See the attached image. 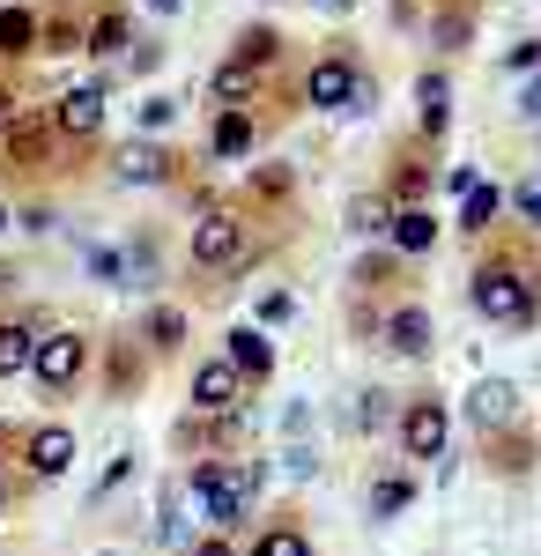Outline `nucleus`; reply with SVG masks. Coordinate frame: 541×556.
Here are the masks:
<instances>
[{
  "mask_svg": "<svg viewBox=\"0 0 541 556\" xmlns=\"http://www.w3.org/2000/svg\"><path fill=\"white\" fill-rule=\"evenodd\" d=\"M149 8H156V15H178V8H186V0H149Z\"/></svg>",
  "mask_w": 541,
  "mask_h": 556,
  "instance_id": "nucleus-38",
  "label": "nucleus"
},
{
  "mask_svg": "<svg viewBox=\"0 0 541 556\" xmlns=\"http://www.w3.org/2000/svg\"><path fill=\"white\" fill-rule=\"evenodd\" d=\"M45 119H52V134H60V141H97V134H104V83L60 89Z\"/></svg>",
  "mask_w": 541,
  "mask_h": 556,
  "instance_id": "nucleus-6",
  "label": "nucleus"
},
{
  "mask_svg": "<svg viewBox=\"0 0 541 556\" xmlns=\"http://www.w3.org/2000/svg\"><path fill=\"white\" fill-rule=\"evenodd\" d=\"M30 349H38V334H30L23 319H0V379L30 371Z\"/></svg>",
  "mask_w": 541,
  "mask_h": 556,
  "instance_id": "nucleus-22",
  "label": "nucleus"
},
{
  "mask_svg": "<svg viewBox=\"0 0 541 556\" xmlns=\"http://www.w3.org/2000/svg\"><path fill=\"white\" fill-rule=\"evenodd\" d=\"M408 497H416V482H408V475H378V482H372V519H393Z\"/></svg>",
  "mask_w": 541,
  "mask_h": 556,
  "instance_id": "nucleus-25",
  "label": "nucleus"
},
{
  "mask_svg": "<svg viewBox=\"0 0 541 556\" xmlns=\"http://www.w3.org/2000/svg\"><path fill=\"white\" fill-rule=\"evenodd\" d=\"M512 67H541V38H519V45H512Z\"/></svg>",
  "mask_w": 541,
  "mask_h": 556,
  "instance_id": "nucleus-35",
  "label": "nucleus"
},
{
  "mask_svg": "<svg viewBox=\"0 0 541 556\" xmlns=\"http://www.w3.org/2000/svg\"><path fill=\"white\" fill-rule=\"evenodd\" d=\"M349 223H356V230H372V238H386V223H393L386 193H372V201H349Z\"/></svg>",
  "mask_w": 541,
  "mask_h": 556,
  "instance_id": "nucleus-29",
  "label": "nucleus"
},
{
  "mask_svg": "<svg viewBox=\"0 0 541 556\" xmlns=\"http://www.w3.org/2000/svg\"><path fill=\"white\" fill-rule=\"evenodd\" d=\"M252 141H260L252 104H215V127H209V156H215V164H238V156H252Z\"/></svg>",
  "mask_w": 541,
  "mask_h": 556,
  "instance_id": "nucleus-9",
  "label": "nucleus"
},
{
  "mask_svg": "<svg viewBox=\"0 0 541 556\" xmlns=\"http://www.w3.org/2000/svg\"><path fill=\"white\" fill-rule=\"evenodd\" d=\"M445 127H453V83L445 75H416V134L445 141Z\"/></svg>",
  "mask_w": 541,
  "mask_h": 556,
  "instance_id": "nucleus-16",
  "label": "nucleus"
},
{
  "mask_svg": "<svg viewBox=\"0 0 541 556\" xmlns=\"http://www.w3.org/2000/svg\"><path fill=\"white\" fill-rule=\"evenodd\" d=\"M230 60H246V67H260V75H267V67H275V60H282V30H267V23H260V30H246V38H238V52H230Z\"/></svg>",
  "mask_w": 541,
  "mask_h": 556,
  "instance_id": "nucleus-24",
  "label": "nucleus"
},
{
  "mask_svg": "<svg viewBox=\"0 0 541 556\" xmlns=\"http://www.w3.org/2000/svg\"><path fill=\"white\" fill-rule=\"evenodd\" d=\"M467 424L475 430L519 424V393H512V379H475V393H467Z\"/></svg>",
  "mask_w": 541,
  "mask_h": 556,
  "instance_id": "nucleus-13",
  "label": "nucleus"
},
{
  "mask_svg": "<svg viewBox=\"0 0 541 556\" xmlns=\"http://www.w3.org/2000/svg\"><path fill=\"white\" fill-rule=\"evenodd\" d=\"M38 52H83V23L60 8V15H38Z\"/></svg>",
  "mask_w": 541,
  "mask_h": 556,
  "instance_id": "nucleus-23",
  "label": "nucleus"
},
{
  "mask_svg": "<svg viewBox=\"0 0 541 556\" xmlns=\"http://www.w3.org/2000/svg\"><path fill=\"white\" fill-rule=\"evenodd\" d=\"M8 119H15V97H8V83H0V127H8Z\"/></svg>",
  "mask_w": 541,
  "mask_h": 556,
  "instance_id": "nucleus-37",
  "label": "nucleus"
},
{
  "mask_svg": "<svg viewBox=\"0 0 541 556\" xmlns=\"http://www.w3.org/2000/svg\"><path fill=\"white\" fill-rule=\"evenodd\" d=\"M260 482H267L260 460H201V468H193V505L209 513L215 534H230V527H246Z\"/></svg>",
  "mask_w": 541,
  "mask_h": 556,
  "instance_id": "nucleus-1",
  "label": "nucleus"
},
{
  "mask_svg": "<svg viewBox=\"0 0 541 556\" xmlns=\"http://www.w3.org/2000/svg\"><path fill=\"white\" fill-rule=\"evenodd\" d=\"M467 23H475L467 8H438V15H430V38H438V45H460V38H467Z\"/></svg>",
  "mask_w": 541,
  "mask_h": 556,
  "instance_id": "nucleus-30",
  "label": "nucleus"
},
{
  "mask_svg": "<svg viewBox=\"0 0 541 556\" xmlns=\"http://www.w3.org/2000/svg\"><path fill=\"white\" fill-rule=\"evenodd\" d=\"M126 45H134V23H126V8H97L83 23V52H97V60H119Z\"/></svg>",
  "mask_w": 541,
  "mask_h": 556,
  "instance_id": "nucleus-19",
  "label": "nucleus"
},
{
  "mask_svg": "<svg viewBox=\"0 0 541 556\" xmlns=\"http://www.w3.org/2000/svg\"><path fill=\"white\" fill-rule=\"evenodd\" d=\"M0 513H8V482H0Z\"/></svg>",
  "mask_w": 541,
  "mask_h": 556,
  "instance_id": "nucleus-40",
  "label": "nucleus"
},
{
  "mask_svg": "<svg viewBox=\"0 0 541 556\" xmlns=\"http://www.w3.org/2000/svg\"><path fill=\"white\" fill-rule=\"evenodd\" d=\"M498 223H504V186L498 178H490V186L475 178V186L460 193V230H467V238H490Z\"/></svg>",
  "mask_w": 541,
  "mask_h": 556,
  "instance_id": "nucleus-18",
  "label": "nucleus"
},
{
  "mask_svg": "<svg viewBox=\"0 0 541 556\" xmlns=\"http://www.w3.org/2000/svg\"><path fill=\"white\" fill-rule=\"evenodd\" d=\"M504 208H519V215H527V230H541V178H527L519 193H504Z\"/></svg>",
  "mask_w": 541,
  "mask_h": 556,
  "instance_id": "nucleus-31",
  "label": "nucleus"
},
{
  "mask_svg": "<svg viewBox=\"0 0 541 556\" xmlns=\"http://www.w3.org/2000/svg\"><path fill=\"white\" fill-rule=\"evenodd\" d=\"M171 149H156V141H126L119 156H112V178L119 186H171Z\"/></svg>",
  "mask_w": 541,
  "mask_h": 556,
  "instance_id": "nucleus-11",
  "label": "nucleus"
},
{
  "mask_svg": "<svg viewBox=\"0 0 541 556\" xmlns=\"http://www.w3.org/2000/svg\"><path fill=\"white\" fill-rule=\"evenodd\" d=\"M475 312L482 319H498V327H527L534 319V267L519 253H490L482 267H475Z\"/></svg>",
  "mask_w": 541,
  "mask_h": 556,
  "instance_id": "nucleus-2",
  "label": "nucleus"
},
{
  "mask_svg": "<svg viewBox=\"0 0 541 556\" xmlns=\"http://www.w3.org/2000/svg\"><path fill=\"white\" fill-rule=\"evenodd\" d=\"M386 349L393 356H430L438 349V319H430V304H401V312H386Z\"/></svg>",
  "mask_w": 541,
  "mask_h": 556,
  "instance_id": "nucleus-10",
  "label": "nucleus"
},
{
  "mask_svg": "<svg viewBox=\"0 0 541 556\" xmlns=\"http://www.w3.org/2000/svg\"><path fill=\"white\" fill-rule=\"evenodd\" d=\"M445 438H453L445 401H408V408H401V453H408V460H445Z\"/></svg>",
  "mask_w": 541,
  "mask_h": 556,
  "instance_id": "nucleus-7",
  "label": "nucleus"
},
{
  "mask_svg": "<svg viewBox=\"0 0 541 556\" xmlns=\"http://www.w3.org/2000/svg\"><path fill=\"white\" fill-rule=\"evenodd\" d=\"M0 134H8V164H15V172H38L45 149H52V119H45V112H15Z\"/></svg>",
  "mask_w": 541,
  "mask_h": 556,
  "instance_id": "nucleus-12",
  "label": "nucleus"
},
{
  "mask_svg": "<svg viewBox=\"0 0 541 556\" xmlns=\"http://www.w3.org/2000/svg\"><path fill=\"white\" fill-rule=\"evenodd\" d=\"M252 556H312V542H304L297 527H267V534L252 542Z\"/></svg>",
  "mask_w": 541,
  "mask_h": 556,
  "instance_id": "nucleus-28",
  "label": "nucleus"
},
{
  "mask_svg": "<svg viewBox=\"0 0 541 556\" xmlns=\"http://www.w3.org/2000/svg\"><path fill=\"white\" fill-rule=\"evenodd\" d=\"M519 119H527V127H541V75L519 89Z\"/></svg>",
  "mask_w": 541,
  "mask_h": 556,
  "instance_id": "nucleus-33",
  "label": "nucleus"
},
{
  "mask_svg": "<svg viewBox=\"0 0 541 556\" xmlns=\"http://www.w3.org/2000/svg\"><path fill=\"white\" fill-rule=\"evenodd\" d=\"M349 424H356V430H386V424H393V393H378V386H372V393H356Z\"/></svg>",
  "mask_w": 541,
  "mask_h": 556,
  "instance_id": "nucleus-27",
  "label": "nucleus"
},
{
  "mask_svg": "<svg viewBox=\"0 0 541 556\" xmlns=\"http://www.w3.org/2000/svg\"><path fill=\"white\" fill-rule=\"evenodd\" d=\"M238 401H246V379H238L223 356L193 364V408H201V416H238Z\"/></svg>",
  "mask_w": 541,
  "mask_h": 556,
  "instance_id": "nucleus-8",
  "label": "nucleus"
},
{
  "mask_svg": "<svg viewBox=\"0 0 541 556\" xmlns=\"http://www.w3.org/2000/svg\"><path fill=\"white\" fill-rule=\"evenodd\" d=\"M297 97H304L312 112H364L378 89H372V75H364V60H356V52H319V60L304 67Z\"/></svg>",
  "mask_w": 541,
  "mask_h": 556,
  "instance_id": "nucleus-3",
  "label": "nucleus"
},
{
  "mask_svg": "<svg viewBox=\"0 0 541 556\" xmlns=\"http://www.w3.org/2000/svg\"><path fill=\"white\" fill-rule=\"evenodd\" d=\"M83 364H89V342L75 327H52V334H38V349H30V379H38L45 393H67V386L83 379Z\"/></svg>",
  "mask_w": 541,
  "mask_h": 556,
  "instance_id": "nucleus-5",
  "label": "nucleus"
},
{
  "mask_svg": "<svg viewBox=\"0 0 541 556\" xmlns=\"http://www.w3.org/2000/svg\"><path fill=\"white\" fill-rule=\"evenodd\" d=\"M260 83H267L260 67H246V60H223V67H215V104H246V97H260Z\"/></svg>",
  "mask_w": 541,
  "mask_h": 556,
  "instance_id": "nucleus-21",
  "label": "nucleus"
},
{
  "mask_svg": "<svg viewBox=\"0 0 541 556\" xmlns=\"http://www.w3.org/2000/svg\"><path fill=\"white\" fill-rule=\"evenodd\" d=\"M260 319H267V327L290 319V290H267V298H260Z\"/></svg>",
  "mask_w": 541,
  "mask_h": 556,
  "instance_id": "nucleus-34",
  "label": "nucleus"
},
{
  "mask_svg": "<svg viewBox=\"0 0 541 556\" xmlns=\"http://www.w3.org/2000/svg\"><path fill=\"white\" fill-rule=\"evenodd\" d=\"M186 342V312H178V304H156V312H149V349H178Z\"/></svg>",
  "mask_w": 541,
  "mask_h": 556,
  "instance_id": "nucleus-26",
  "label": "nucleus"
},
{
  "mask_svg": "<svg viewBox=\"0 0 541 556\" xmlns=\"http://www.w3.org/2000/svg\"><path fill=\"white\" fill-rule=\"evenodd\" d=\"M171 112H178L171 97H149V104H141V127H149V134H156V127H171Z\"/></svg>",
  "mask_w": 541,
  "mask_h": 556,
  "instance_id": "nucleus-32",
  "label": "nucleus"
},
{
  "mask_svg": "<svg viewBox=\"0 0 541 556\" xmlns=\"http://www.w3.org/2000/svg\"><path fill=\"white\" fill-rule=\"evenodd\" d=\"M23 460H30V475H67L75 468V430L67 424H45V430H30V445H23Z\"/></svg>",
  "mask_w": 541,
  "mask_h": 556,
  "instance_id": "nucleus-15",
  "label": "nucleus"
},
{
  "mask_svg": "<svg viewBox=\"0 0 541 556\" xmlns=\"http://www.w3.org/2000/svg\"><path fill=\"white\" fill-rule=\"evenodd\" d=\"M246 215L238 208H201L193 215V230H186V253H193V267H209V275H223V267H238L246 260Z\"/></svg>",
  "mask_w": 541,
  "mask_h": 556,
  "instance_id": "nucleus-4",
  "label": "nucleus"
},
{
  "mask_svg": "<svg viewBox=\"0 0 541 556\" xmlns=\"http://www.w3.org/2000/svg\"><path fill=\"white\" fill-rule=\"evenodd\" d=\"M8 223H15V215H8V201H0V230H8Z\"/></svg>",
  "mask_w": 541,
  "mask_h": 556,
  "instance_id": "nucleus-39",
  "label": "nucleus"
},
{
  "mask_svg": "<svg viewBox=\"0 0 541 556\" xmlns=\"http://www.w3.org/2000/svg\"><path fill=\"white\" fill-rule=\"evenodd\" d=\"M386 238H393V253H401V260H423L430 245H438V215H430V201H423V208H393Z\"/></svg>",
  "mask_w": 541,
  "mask_h": 556,
  "instance_id": "nucleus-17",
  "label": "nucleus"
},
{
  "mask_svg": "<svg viewBox=\"0 0 541 556\" xmlns=\"http://www.w3.org/2000/svg\"><path fill=\"white\" fill-rule=\"evenodd\" d=\"M193 556H230V542H223V534H215V542H201V549Z\"/></svg>",
  "mask_w": 541,
  "mask_h": 556,
  "instance_id": "nucleus-36",
  "label": "nucleus"
},
{
  "mask_svg": "<svg viewBox=\"0 0 541 556\" xmlns=\"http://www.w3.org/2000/svg\"><path fill=\"white\" fill-rule=\"evenodd\" d=\"M30 52H38V8L8 0L0 8V60H30Z\"/></svg>",
  "mask_w": 541,
  "mask_h": 556,
  "instance_id": "nucleus-20",
  "label": "nucleus"
},
{
  "mask_svg": "<svg viewBox=\"0 0 541 556\" xmlns=\"http://www.w3.org/2000/svg\"><path fill=\"white\" fill-rule=\"evenodd\" d=\"M223 364L238 371V379H267L275 371V342H267V327H230V349H223Z\"/></svg>",
  "mask_w": 541,
  "mask_h": 556,
  "instance_id": "nucleus-14",
  "label": "nucleus"
}]
</instances>
